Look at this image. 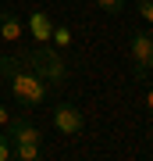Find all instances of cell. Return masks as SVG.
I'll return each instance as SVG.
<instances>
[{"label": "cell", "instance_id": "obj_5", "mask_svg": "<svg viewBox=\"0 0 153 161\" xmlns=\"http://www.w3.org/2000/svg\"><path fill=\"white\" fill-rule=\"evenodd\" d=\"M4 136L11 143H43V129L36 122H28V115H14L4 125Z\"/></svg>", "mask_w": 153, "mask_h": 161}, {"label": "cell", "instance_id": "obj_10", "mask_svg": "<svg viewBox=\"0 0 153 161\" xmlns=\"http://www.w3.org/2000/svg\"><path fill=\"white\" fill-rule=\"evenodd\" d=\"M125 4H128V0H96V7H100L103 14H121Z\"/></svg>", "mask_w": 153, "mask_h": 161}, {"label": "cell", "instance_id": "obj_12", "mask_svg": "<svg viewBox=\"0 0 153 161\" xmlns=\"http://www.w3.org/2000/svg\"><path fill=\"white\" fill-rule=\"evenodd\" d=\"M0 161H11V140L4 136V129H0Z\"/></svg>", "mask_w": 153, "mask_h": 161}, {"label": "cell", "instance_id": "obj_15", "mask_svg": "<svg viewBox=\"0 0 153 161\" xmlns=\"http://www.w3.org/2000/svg\"><path fill=\"white\" fill-rule=\"evenodd\" d=\"M146 79H153V54H150V61H146Z\"/></svg>", "mask_w": 153, "mask_h": 161}, {"label": "cell", "instance_id": "obj_14", "mask_svg": "<svg viewBox=\"0 0 153 161\" xmlns=\"http://www.w3.org/2000/svg\"><path fill=\"white\" fill-rule=\"evenodd\" d=\"M146 111H150V115H153V86L146 90Z\"/></svg>", "mask_w": 153, "mask_h": 161}, {"label": "cell", "instance_id": "obj_6", "mask_svg": "<svg viewBox=\"0 0 153 161\" xmlns=\"http://www.w3.org/2000/svg\"><path fill=\"white\" fill-rule=\"evenodd\" d=\"M22 36H25L22 18H18L14 11H0V40L4 43H22Z\"/></svg>", "mask_w": 153, "mask_h": 161}, {"label": "cell", "instance_id": "obj_8", "mask_svg": "<svg viewBox=\"0 0 153 161\" xmlns=\"http://www.w3.org/2000/svg\"><path fill=\"white\" fill-rule=\"evenodd\" d=\"M11 161H43V143H11Z\"/></svg>", "mask_w": 153, "mask_h": 161}, {"label": "cell", "instance_id": "obj_3", "mask_svg": "<svg viewBox=\"0 0 153 161\" xmlns=\"http://www.w3.org/2000/svg\"><path fill=\"white\" fill-rule=\"evenodd\" d=\"M50 122H54V129L61 136H79V132H85V115L71 100H57L54 111H50Z\"/></svg>", "mask_w": 153, "mask_h": 161}, {"label": "cell", "instance_id": "obj_13", "mask_svg": "<svg viewBox=\"0 0 153 161\" xmlns=\"http://www.w3.org/2000/svg\"><path fill=\"white\" fill-rule=\"evenodd\" d=\"M7 122H11V111H7V108H4V104H0V129H4V125H7Z\"/></svg>", "mask_w": 153, "mask_h": 161}, {"label": "cell", "instance_id": "obj_9", "mask_svg": "<svg viewBox=\"0 0 153 161\" xmlns=\"http://www.w3.org/2000/svg\"><path fill=\"white\" fill-rule=\"evenodd\" d=\"M71 40H75V32L68 29V25H54V32H50V43L57 47V50H68V47H71Z\"/></svg>", "mask_w": 153, "mask_h": 161}, {"label": "cell", "instance_id": "obj_2", "mask_svg": "<svg viewBox=\"0 0 153 161\" xmlns=\"http://www.w3.org/2000/svg\"><path fill=\"white\" fill-rule=\"evenodd\" d=\"M4 82L11 86L14 100L22 104V108H43V104H50V97H54V86L46 79H39L32 68H25V64H18Z\"/></svg>", "mask_w": 153, "mask_h": 161}, {"label": "cell", "instance_id": "obj_4", "mask_svg": "<svg viewBox=\"0 0 153 161\" xmlns=\"http://www.w3.org/2000/svg\"><path fill=\"white\" fill-rule=\"evenodd\" d=\"M128 54H132V79L146 82V61L153 54V29H135V32H132Z\"/></svg>", "mask_w": 153, "mask_h": 161}, {"label": "cell", "instance_id": "obj_1", "mask_svg": "<svg viewBox=\"0 0 153 161\" xmlns=\"http://www.w3.org/2000/svg\"><path fill=\"white\" fill-rule=\"evenodd\" d=\"M18 61H22L25 68H32L39 79H46L54 90H61L64 82H68V64H64L61 50H57L54 43H36L32 50H22V54H18Z\"/></svg>", "mask_w": 153, "mask_h": 161}, {"label": "cell", "instance_id": "obj_11", "mask_svg": "<svg viewBox=\"0 0 153 161\" xmlns=\"http://www.w3.org/2000/svg\"><path fill=\"white\" fill-rule=\"evenodd\" d=\"M135 11H139L142 22H150V25H153V0H135Z\"/></svg>", "mask_w": 153, "mask_h": 161}, {"label": "cell", "instance_id": "obj_7", "mask_svg": "<svg viewBox=\"0 0 153 161\" xmlns=\"http://www.w3.org/2000/svg\"><path fill=\"white\" fill-rule=\"evenodd\" d=\"M28 32H32L36 43H50V32H54V18L46 11H32L28 14Z\"/></svg>", "mask_w": 153, "mask_h": 161}]
</instances>
